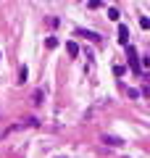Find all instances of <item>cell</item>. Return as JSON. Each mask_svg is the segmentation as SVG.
Instances as JSON below:
<instances>
[{
	"instance_id": "obj_1",
	"label": "cell",
	"mask_w": 150,
	"mask_h": 158,
	"mask_svg": "<svg viewBox=\"0 0 150 158\" xmlns=\"http://www.w3.org/2000/svg\"><path fill=\"white\" fill-rule=\"evenodd\" d=\"M127 63H129V69H132L134 74H142V69H140V58H137V50H134V45H127Z\"/></svg>"
},
{
	"instance_id": "obj_2",
	"label": "cell",
	"mask_w": 150,
	"mask_h": 158,
	"mask_svg": "<svg viewBox=\"0 0 150 158\" xmlns=\"http://www.w3.org/2000/svg\"><path fill=\"white\" fill-rule=\"evenodd\" d=\"M119 42H121L124 48L129 45V27H124V24H119Z\"/></svg>"
},
{
	"instance_id": "obj_3",
	"label": "cell",
	"mask_w": 150,
	"mask_h": 158,
	"mask_svg": "<svg viewBox=\"0 0 150 158\" xmlns=\"http://www.w3.org/2000/svg\"><path fill=\"white\" fill-rule=\"evenodd\" d=\"M103 142H106V145H111V148H121V145H124L121 137H113V135H103Z\"/></svg>"
},
{
	"instance_id": "obj_4",
	"label": "cell",
	"mask_w": 150,
	"mask_h": 158,
	"mask_svg": "<svg viewBox=\"0 0 150 158\" xmlns=\"http://www.w3.org/2000/svg\"><path fill=\"white\" fill-rule=\"evenodd\" d=\"M77 34H79V37H87V40H92V42H100V40H103L98 32H87V29H77Z\"/></svg>"
},
{
	"instance_id": "obj_5",
	"label": "cell",
	"mask_w": 150,
	"mask_h": 158,
	"mask_svg": "<svg viewBox=\"0 0 150 158\" xmlns=\"http://www.w3.org/2000/svg\"><path fill=\"white\" fill-rule=\"evenodd\" d=\"M66 50H69V56H71V58L79 56V45H77V42H71V40L66 42Z\"/></svg>"
},
{
	"instance_id": "obj_6",
	"label": "cell",
	"mask_w": 150,
	"mask_h": 158,
	"mask_svg": "<svg viewBox=\"0 0 150 158\" xmlns=\"http://www.w3.org/2000/svg\"><path fill=\"white\" fill-rule=\"evenodd\" d=\"M42 100H45V90H34L32 103H34V106H42Z\"/></svg>"
},
{
	"instance_id": "obj_7",
	"label": "cell",
	"mask_w": 150,
	"mask_h": 158,
	"mask_svg": "<svg viewBox=\"0 0 150 158\" xmlns=\"http://www.w3.org/2000/svg\"><path fill=\"white\" fill-rule=\"evenodd\" d=\"M27 79H29V69H27V66H21V69H19V82L24 85Z\"/></svg>"
},
{
	"instance_id": "obj_8",
	"label": "cell",
	"mask_w": 150,
	"mask_h": 158,
	"mask_svg": "<svg viewBox=\"0 0 150 158\" xmlns=\"http://www.w3.org/2000/svg\"><path fill=\"white\" fill-rule=\"evenodd\" d=\"M45 45H48L50 50H53V48H58V37H48V40H45Z\"/></svg>"
},
{
	"instance_id": "obj_9",
	"label": "cell",
	"mask_w": 150,
	"mask_h": 158,
	"mask_svg": "<svg viewBox=\"0 0 150 158\" xmlns=\"http://www.w3.org/2000/svg\"><path fill=\"white\" fill-rule=\"evenodd\" d=\"M140 27H142V29H150V19H148V16H140Z\"/></svg>"
},
{
	"instance_id": "obj_10",
	"label": "cell",
	"mask_w": 150,
	"mask_h": 158,
	"mask_svg": "<svg viewBox=\"0 0 150 158\" xmlns=\"http://www.w3.org/2000/svg\"><path fill=\"white\" fill-rule=\"evenodd\" d=\"M124 71H127V66H121V63H119V66H113V74H116V77H121Z\"/></svg>"
},
{
	"instance_id": "obj_11",
	"label": "cell",
	"mask_w": 150,
	"mask_h": 158,
	"mask_svg": "<svg viewBox=\"0 0 150 158\" xmlns=\"http://www.w3.org/2000/svg\"><path fill=\"white\" fill-rule=\"evenodd\" d=\"M48 24H50V27H53V29H56V27H58V24H61V21H58V16H50V19H48Z\"/></svg>"
},
{
	"instance_id": "obj_12",
	"label": "cell",
	"mask_w": 150,
	"mask_h": 158,
	"mask_svg": "<svg viewBox=\"0 0 150 158\" xmlns=\"http://www.w3.org/2000/svg\"><path fill=\"white\" fill-rule=\"evenodd\" d=\"M108 19H119V11H116V8H108Z\"/></svg>"
},
{
	"instance_id": "obj_13",
	"label": "cell",
	"mask_w": 150,
	"mask_h": 158,
	"mask_svg": "<svg viewBox=\"0 0 150 158\" xmlns=\"http://www.w3.org/2000/svg\"><path fill=\"white\" fill-rule=\"evenodd\" d=\"M61 158H66V156H61Z\"/></svg>"
},
{
	"instance_id": "obj_14",
	"label": "cell",
	"mask_w": 150,
	"mask_h": 158,
	"mask_svg": "<svg viewBox=\"0 0 150 158\" xmlns=\"http://www.w3.org/2000/svg\"><path fill=\"white\" fill-rule=\"evenodd\" d=\"M0 56H3V53H0Z\"/></svg>"
}]
</instances>
